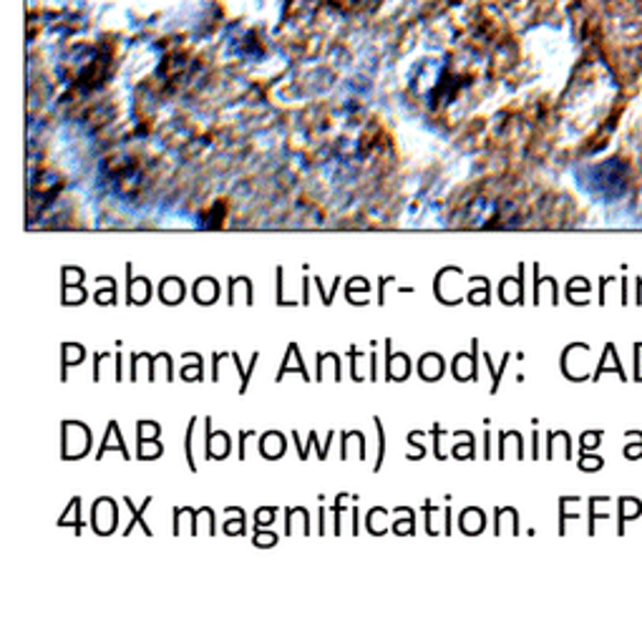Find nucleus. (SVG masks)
Wrapping results in <instances>:
<instances>
[{"label": "nucleus", "instance_id": "1", "mask_svg": "<svg viewBox=\"0 0 642 642\" xmlns=\"http://www.w3.org/2000/svg\"><path fill=\"white\" fill-rule=\"evenodd\" d=\"M587 185L602 199H618L628 189V167L620 159H610L593 167L587 175Z\"/></svg>", "mask_w": 642, "mask_h": 642}]
</instances>
